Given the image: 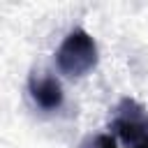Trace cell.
<instances>
[{
  "label": "cell",
  "mask_w": 148,
  "mask_h": 148,
  "mask_svg": "<svg viewBox=\"0 0 148 148\" xmlns=\"http://www.w3.org/2000/svg\"><path fill=\"white\" fill-rule=\"evenodd\" d=\"M111 130L125 148H148V111L139 102L125 97L116 109Z\"/></svg>",
  "instance_id": "2"
},
{
  "label": "cell",
  "mask_w": 148,
  "mask_h": 148,
  "mask_svg": "<svg viewBox=\"0 0 148 148\" xmlns=\"http://www.w3.org/2000/svg\"><path fill=\"white\" fill-rule=\"evenodd\" d=\"M30 95L35 99V104L44 111H56L62 104V88L53 76H32L30 83Z\"/></svg>",
  "instance_id": "3"
},
{
  "label": "cell",
  "mask_w": 148,
  "mask_h": 148,
  "mask_svg": "<svg viewBox=\"0 0 148 148\" xmlns=\"http://www.w3.org/2000/svg\"><path fill=\"white\" fill-rule=\"evenodd\" d=\"M88 148H118V143H116V139H113V136L102 134V136H95V139H92V143H90Z\"/></svg>",
  "instance_id": "4"
},
{
  "label": "cell",
  "mask_w": 148,
  "mask_h": 148,
  "mask_svg": "<svg viewBox=\"0 0 148 148\" xmlns=\"http://www.w3.org/2000/svg\"><path fill=\"white\" fill-rule=\"evenodd\" d=\"M56 65L67 76H83L97 65V44L83 28L67 32L56 51Z\"/></svg>",
  "instance_id": "1"
}]
</instances>
